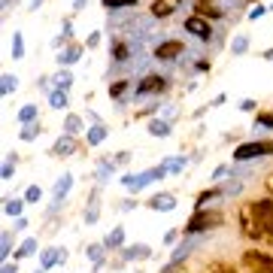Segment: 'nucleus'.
Wrapping results in <instances>:
<instances>
[{"label":"nucleus","instance_id":"38","mask_svg":"<svg viewBox=\"0 0 273 273\" xmlns=\"http://www.w3.org/2000/svg\"><path fill=\"white\" fill-rule=\"evenodd\" d=\"M3 273H15V264H3Z\"/></svg>","mask_w":273,"mask_h":273},{"label":"nucleus","instance_id":"19","mask_svg":"<svg viewBox=\"0 0 273 273\" xmlns=\"http://www.w3.org/2000/svg\"><path fill=\"white\" fill-rule=\"evenodd\" d=\"M18 88V76H9V73H6V76H3V94H9V91H15Z\"/></svg>","mask_w":273,"mask_h":273},{"label":"nucleus","instance_id":"11","mask_svg":"<svg viewBox=\"0 0 273 273\" xmlns=\"http://www.w3.org/2000/svg\"><path fill=\"white\" fill-rule=\"evenodd\" d=\"M55 155H70L73 152V140L70 137H64V140H58V143H55V149H52Z\"/></svg>","mask_w":273,"mask_h":273},{"label":"nucleus","instance_id":"14","mask_svg":"<svg viewBox=\"0 0 273 273\" xmlns=\"http://www.w3.org/2000/svg\"><path fill=\"white\" fill-rule=\"evenodd\" d=\"M12 58H25V43H22V33L12 36Z\"/></svg>","mask_w":273,"mask_h":273},{"label":"nucleus","instance_id":"20","mask_svg":"<svg viewBox=\"0 0 273 273\" xmlns=\"http://www.w3.org/2000/svg\"><path fill=\"white\" fill-rule=\"evenodd\" d=\"M33 116H36V106H33V103H28L22 113H18V121H30Z\"/></svg>","mask_w":273,"mask_h":273},{"label":"nucleus","instance_id":"42","mask_svg":"<svg viewBox=\"0 0 273 273\" xmlns=\"http://www.w3.org/2000/svg\"><path fill=\"white\" fill-rule=\"evenodd\" d=\"M270 185H273V179H270Z\"/></svg>","mask_w":273,"mask_h":273},{"label":"nucleus","instance_id":"34","mask_svg":"<svg viewBox=\"0 0 273 273\" xmlns=\"http://www.w3.org/2000/svg\"><path fill=\"white\" fill-rule=\"evenodd\" d=\"M3 179H12V164H9V161L3 164Z\"/></svg>","mask_w":273,"mask_h":273},{"label":"nucleus","instance_id":"32","mask_svg":"<svg viewBox=\"0 0 273 273\" xmlns=\"http://www.w3.org/2000/svg\"><path fill=\"white\" fill-rule=\"evenodd\" d=\"M109 170H113L109 164H100V167H97V176H100V179H106V173H109Z\"/></svg>","mask_w":273,"mask_h":273},{"label":"nucleus","instance_id":"12","mask_svg":"<svg viewBox=\"0 0 273 273\" xmlns=\"http://www.w3.org/2000/svg\"><path fill=\"white\" fill-rule=\"evenodd\" d=\"M121 240H124V231H121V228H116L113 234L106 237V246H109V249H116V246H121Z\"/></svg>","mask_w":273,"mask_h":273},{"label":"nucleus","instance_id":"36","mask_svg":"<svg viewBox=\"0 0 273 273\" xmlns=\"http://www.w3.org/2000/svg\"><path fill=\"white\" fill-rule=\"evenodd\" d=\"M88 6V0H73V9H85Z\"/></svg>","mask_w":273,"mask_h":273},{"label":"nucleus","instance_id":"4","mask_svg":"<svg viewBox=\"0 0 273 273\" xmlns=\"http://www.w3.org/2000/svg\"><path fill=\"white\" fill-rule=\"evenodd\" d=\"M218 222H222V215H218V212H200V215H194L191 218V225H188V231H200V228H215Z\"/></svg>","mask_w":273,"mask_h":273},{"label":"nucleus","instance_id":"29","mask_svg":"<svg viewBox=\"0 0 273 273\" xmlns=\"http://www.w3.org/2000/svg\"><path fill=\"white\" fill-rule=\"evenodd\" d=\"M152 12H155V15H167V12H170V6H167V3H155V9H152Z\"/></svg>","mask_w":273,"mask_h":273},{"label":"nucleus","instance_id":"41","mask_svg":"<svg viewBox=\"0 0 273 273\" xmlns=\"http://www.w3.org/2000/svg\"><path fill=\"white\" fill-rule=\"evenodd\" d=\"M218 273H228V270H218Z\"/></svg>","mask_w":273,"mask_h":273},{"label":"nucleus","instance_id":"37","mask_svg":"<svg viewBox=\"0 0 273 273\" xmlns=\"http://www.w3.org/2000/svg\"><path fill=\"white\" fill-rule=\"evenodd\" d=\"M240 109H246V113H249V109H255V100H243V103H240Z\"/></svg>","mask_w":273,"mask_h":273},{"label":"nucleus","instance_id":"13","mask_svg":"<svg viewBox=\"0 0 273 273\" xmlns=\"http://www.w3.org/2000/svg\"><path fill=\"white\" fill-rule=\"evenodd\" d=\"M137 0H103V6L106 9H127V6H134Z\"/></svg>","mask_w":273,"mask_h":273},{"label":"nucleus","instance_id":"40","mask_svg":"<svg viewBox=\"0 0 273 273\" xmlns=\"http://www.w3.org/2000/svg\"><path fill=\"white\" fill-rule=\"evenodd\" d=\"M264 58H267V61H273V49H270V52H267V55H264Z\"/></svg>","mask_w":273,"mask_h":273},{"label":"nucleus","instance_id":"27","mask_svg":"<svg viewBox=\"0 0 273 273\" xmlns=\"http://www.w3.org/2000/svg\"><path fill=\"white\" fill-rule=\"evenodd\" d=\"M18 252H22V255H33V252H36V240H28V243H25L22 249H18Z\"/></svg>","mask_w":273,"mask_h":273},{"label":"nucleus","instance_id":"26","mask_svg":"<svg viewBox=\"0 0 273 273\" xmlns=\"http://www.w3.org/2000/svg\"><path fill=\"white\" fill-rule=\"evenodd\" d=\"M55 79H58L61 91H64V88H70V82H73V76H70V73H58V76H55Z\"/></svg>","mask_w":273,"mask_h":273},{"label":"nucleus","instance_id":"30","mask_svg":"<svg viewBox=\"0 0 273 273\" xmlns=\"http://www.w3.org/2000/svg\"><path fill=\"white\" fill-rule=\"evenodd\" d=\"M258 124H261V127H273V116H261Z\"/></svg>","mask_w":273,"mask_h":273},{"label":"nucleus","instance_id":"1","mask_svg":"<svg viewBox=\"0 0 273 273\" xmlns=\"http://www.w3.org/2000/svg\"><path fill=\"white\" fill-rule=\"evenodd\" d=\"M249 210L255 212V225H261L267 234H273V200H258Z\"/></svg>","mask_w":273,"mask_h":273},{"label":"nucleus","instance_id":"15","mask_svg":"<svg viewBox=\"0 0 273 273\" xmlns=\"http://www.w3.org/2000/svg\"><path fill=\"white\" fill-rule=\"evenodd\" d=\"M149 131H152L155 137H167V131H170V127H167V124H164V121H158V119H155V121L149 124Z\"/></svg>","mask_w":273,"mask_h":273},{"label":"nucleus","instance_id":"18","mask_svg":"<svg viewBox=\"0 0 273 273\" xmlns=\"http://www.w3.org/2000/svg\"><path fill=\"white\" fill-rule=\"evenodd\" d=\"M52 106L55 109H64L67 106V94H64V91H55V94H52Z\"/></svg>","mask_w":273,"mask_h":273},{"label":"nucleus","instance_id":"5","mask_svg":"<svg viewBox=\"0 0 273 273\" xmlns=\"http://www.w3.org/2000/svg\"><path fill=\"white\" fill-rule=\"evenodd\" d=\"M185 30H191L194 36H200V40H207V36L212 33V28L204 22V18H188V22H185Z\"/></svg>","mask_w":273,"mask_h":273},{"label":"nucleus","instance_id":"23","mask_svg":"<svg viewBox=\"0 0 273 273\" xmlns=\"http://www.w3.org/2000/svg\"><path fill=\"white\" fill-rule=\"evenodd\" d=\"M25 197H28V204H36V200H40V197H43V191H40V188H36V185H30Z\"/></svg>","mask_w":273,"mask_h":273},{"label":"nucleus","instance_id":"6","mask_svg":"<svg viewBox=\"0 0 273 273\" xmlns=\"http://www.w3.org/2000/svg\"><path fill=\"white\" fill-rule=\"evenodd\" d=\"M164 85H167V82H164L161 76H146V82H140L137 91H140V94H149V91H161Z\"/></svg>","mask_w":273,"mask_h":273},{"label":"nucleus","instance_id":"22","mask_svg":"<svg viewBox=\"0 0 273 273\" xmlns=\"http://www.w3.org/2000/svg\"><path fill=\"white\" fill-rule=\"evenodd\" d=\"M76 58H79V52H76V49H67V52H61V55H58V61H64V64H73Z\"/></svg>","mask_w":273,"mask_h":273},{"label":"nucleus","instance_id":"2","mask_svg":"<svg viewBox=\"0 0 273 273\" xmlns=\"http://www.w3.org/2000/svg\"><path fill=\"white\" fill-rule=\"evenodd\" d=\"M243 264L252 273H273V258H270V255H261V252H246Z\"/></svg>","mask_w":273,"mask_h":273},{"label":"nucleus","instance_id":"39","mask_svg":"<svg viewBox=\"0 0 273 273\" xmlns=\"http://www.w3.org/2000/svg\"><path fill=\"white\" fill-rule=\"evenodd\" d=\"M43 3V0H30V9H36V6H40Z\"/></svg>","mask_w":273,"mask_h":273},{"label":"nucleus","instance_id":"9","mask_svg":"<svg viewBox=\"0 0 273 273\" xmlns=\"http://www.w3.org/2000/svg\"><path fill=\"white\" fill-rule=\"evenodd\" d=\"M176 207V200L170 197V194H158V197H152V210H173Z\"/></svg>","mask_w":273,"mask_h":273},{"label":"nucleus","instance_id":"35","mask_svg":"<svg viewBox=\"0 0 273 273\" xmlns=\"http://www.w3.org/2000/svg\"><path fill=\"white\" fill-rule=\"evenodd\" d=\"M261 15H264V9H261V6H255V9L249 12V18H261Z\"/></svg>","mask_w":273,"mask_h":273},{"label":"nucleus","instance_id":"33","mask_svg":"<svg viewBox=\"0 0 273 273\" xmlns=\"http://www.w3.org/2000/svg\"><path fill=\"white\" fill-rule=\"evenodd\" d=\"M88 255H91L94 261H100V246H91V249H88Z\"/></svg>","mask_w":273,"mask_h":273},{"label":"nucleus","instance_id":"10","mask_svg":"<svg viewBox=\"0 0 273 273\" xmlns=\"http://www.w3.org/2000/svg\"><path fill=\"white\" fill-rule=\"evenodd\" d=\"M246 49H249V36H246V33H240V36H237V40L231 43V52H234V55H243Z\"/></svg>","mask_w":273,"mask_h":273},{"label":"nucleus","instance_id":"16","mask_svg":"<svg viewBox=\"0 0 273 273\" xmlns=\"http://www.w3.org/2000/svg\"><path fill=\"white\" fill-rule=\"evenodd\" d=\"M103 137H106V127H100V124H97V127H91V131H88V143H100Z\"/></svg>","mask_w":273,"mask_h":273},{"label":"nucleus","instance_id":"21","mask_svg":"<svg viewBox=\"0 0 273 273\" xmlns=\"http://www.w3.org/2000/svg\"><path fill=\"white\" fill-rule=\"evenodd\" d=\"M97 210H100V204H97V194H94V197H91V207H88L85 222H94V218H97Z\"/></svg>","mask_w":273,"mask_h":273},{"label":"nucleus","instance_id":"25","mask_svg":"<svg viewBox=\"0 0 273 273\" xmlns=\"http://www.w3.org/2000/svg\"><path fill=\"white\" fill-rule=\"evenodd\" d=\"M6 212L18 215V212H22V200H6Z\"/></svg>","mask_w":273,"mask_h":273},{"label":"nucleus","instance_id":"31","mask_svg":"<svg viewBox=\"0 0 273 273\" xmlns=\"http://www.w3.org/2000/svg\"><path fill=\"white\" fill-rule=\"evenodd\" d=\"M0 255H3V258L9 255V234H3V249H0Z\"/></svg>","mask_w":273,"mask_h":273},{"label":"nucleus","instance_id":"28","mask_svg":"<svg viewBox=\"0 0 273 273\" xmlns=\"http://www.w3.org/2000/svg\"><path fill=\"white\" fill-rule=\"evenodd\" d=\"M55 261H58V255H55L52 249H49V252H43V264H46V267H49V264H55Z\"/></svg>","mask_w":273,"mask_h":273},{"label":"nucleus","instance_id":"24","mask_svg":"<svg viewBox=\"0 0 273 273\" xmlns=\"http://www.w3.org/2000/svg\"><path fill=\"white\" fill-rule=\"evenodd\" d=\"M164 167H167V170H182V167H185V158H173V161H167V164H164Z\"/></svg>","mask_w":273,"mask_h":273},{"label":"nucleus","instance_id":"7","mask_svg":"<svg viewBox=\"0 0 273 273\" xmlns=\"http://www.w3.org/2000/svg\"><path fill=\"white\" fill-rule=\"evenodd\" d=\"M182 52V43H176V40H170V43H161L158 49H155V55L158 58H173V55H179Z\"/></svg>","mask_w":273,"mask_h":273},{"label":"nucleus","instance_id":"3","mask_svg":"<svg viewBox=\"0 0 273 273\" xmlns=\"http://www.w3.org/2000/svg\"><path fill=\"white\" fill-rule=\"evenodd\" d=\"M270 152H273V146H270V143H246V146H240V149L234 152V158H237V161H249V158L270 155Z\"/></svg>","mask_w":273,"mask_h":273},{"label":"nucleus","instance_id":"17","mask_svg":"<svg viewBox=\"0 0 273 273\" xmlns=\"http://www.w3.org/2000/svg\"><path fill=\"white\" fill-rule=\"evenodd\" d=\"M64 127H67V134H76V131H82V121H79V116H70Z\"/></svg>","mask_w":273,"mask_h":273},{"label":"nucleus","instance_id":"8","mask_svg":"<svg viewBox=\"0 0 273 273\" xmlns=\"http://www.w3.org/2000/svg\"><path fill=\"white\" fill-rule=\"evenodd\" d=\"M70 185H73V176H70V173H64L58 182H55V200H64V194L70 191Z\"/></svg>","mask_w":273,"mask_h":273}]
</instances>
